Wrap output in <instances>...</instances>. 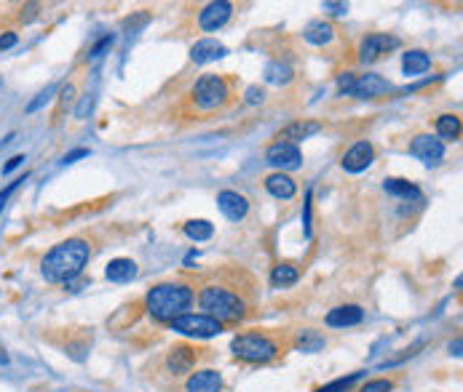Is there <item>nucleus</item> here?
<instances>
[{
  "instance_id": "f257e3e1",
  "label": "nucleus",
  "mask_w": 463,
  "mask_h": 392,
  "mask_svg": "<svg viewBox=\"0 0 463 392\" xmlns=\"http://www.w3.org/2000/svg\"><path fill=\"white\" fill-rule=\"evenodd\" d=\"M88 259H91V246L84 238L62 240L59 246H54L43 256L40 273L49 283H73L75 278L84 273Z\"/></svg>"
},
{
  "instance_id": "f03ea898",
  "label": "nucleus",
  "mask_w": 463,
  "mask_h": 392,
  "mask_svg": "<svg viewBox=\"0 0 463 392\" xmlns=\"http://www.w3.org/2000/svg\"><path fill=\"white\" fill-rule=\"evenodd\" d=\"M198 304L204 309V315L225 326V323L244 321L246 309H249V297L244 291H233V285L207 283L198 291Z\"/></svg>"
},
{
  "instance_id": "7ed1b4c3",
  "label": "nucleus",
  "mask_w": 463,
  "mask_h": 392,
  "mask_svg": "<svg viewBox=\"0 0 463 392\" xmlns=\"http://www.w3.org/2000/svg\"><path fill=\"white\" fill-rule=\"evenodd\" d=\"M193 288L185 283H174V280H166V283L153 285L145 297V307L150 312V318L156 323H166L169 326L174 318L185 315V309H190L193 304Z\"/></svg>"
},
{
  "instance_id": "20e7f679",
  "label": "nucleus",
  "mask_w": 463,
  "mask_h": 392,
  "mask_svg": "<svg viewBox=\"0 0 463 392\" xmlns=\"http://www.w3.org/2000/svg\"><path fill=\"white\" fill-rule=\"evenodd\" d=\"M231 350L244 363H270L281 355V345L265 331H246L233 336Z\"/></svg>"
},
{
  "instance_id": "39448f33",
  "label": "nucleus",
  "mask_w": 463,
  "mask_h": 392,
  "mask_svg": "<svg viewBox=\"0 0 463 392\" xmlns=\"http://www.w3.org/2000/svg\"><path fill=\"white\" fill-rule=\"evenodd\" d=\"M231 99V85L222 75H204L198 78L193 85V105L201 112H212L219 109Z\"/></svg>"
},
{
  "instance_id": "423d86ee",
  "label": "nucleus",
  "mask_w": 463,
  "mask_h": 392,
  "mask_svg": "<svg viewBox=\"0 0 463 392\" xmlns=\"http://www.w3.org/2000/svg\"><path fill=\"white\" fill-rule=\"evenodd\" d=\"M201 352H204V350H198L195 345L180 342V345L169 347V350L164 352L161 366H164V371H166L169 379H183V376H188V374L195 369V363L201 360Z\"/></svg>"
},
{
  "instance_id": "0eeeda50",
  "label": "nucleus",
  "mask_w": 463,
  "mask_h": 392,
  "mask_svg": "<svg viewBox=\"0 0 463 392\" xmlns=\"http://www.w3.org/2000/svg\"><path fill=\"white\" fill-rule=\"evenodd\" d=\"M171 331L183 333V336H190V339H212V336H217L222 333V323L215 321V318H209L204 312H185L180 318H174L169 323Z\"/></svg>"
},
{
  "instance_id": "6e6552de",
  "label": "nucleus",
  "mask_w": 463,
  "mask_h": 392,
  "mask_svg": "<svg viewBox=\"0 0 463 392\" xmlns=\"http://www.w3.org/2000/svg\"><path fill=\"white\" fill-rule=\"evenodd\" d=\"M265 160H268L276 171L284 174V171H295V168L303 166V153H300V147H297V144L273 142L268 147V153H265Z\"/></svg>"
},
{
  "instance_id": "1a4fd4ad",
  "label": "nucleus",
  "mask_w": 463,
  "mask_h": 392,
  "mask_svg": "<svg viewBox=\"0 0 463 392\" xmlns=\"http://www.w3.org/2000/svg\"><path fill=\"white\" fill-rule=\"evenodd\" d=\"M410 155H415L426 166H439L445 160V142H439L431 133H421L410 142Z\"/></svg>"
},
{
  "instance_id": "9d476101",
  "label": "nucleus",
  "mask_w": 463,
  "mask_h": 392,
  "mask_svg": "<svg viewBox=\"0 0 463 392\" xmlns=\"http://www.w3.org/2000/svg\"><path fill=\"white\" fill-rule=\"evenodd\" d=\"M399 37L396 35H386V32H372V35H367L362 40V46H359V59L370 64V61L380 59L383 54H389L394 48H399Z\"/></svg>"
},
{
  "instance_id": "9b49d317",
  "label": "nucleus",
  "mask_w": 463,
  "mask_h": 392,
  "mask_svg": "<svg viewBox=\"0 0 463 392\" xmlns=\"http://www.w3.org/2000/svg\"><path fill=\"white\" fill-rule=\"evenodd\" d=\"M231 13H233V6L228 0H215V3H209L207 8L198 13V27L204 32H217L219 27L228 24Z\"/></svg>"
},
{
  "instance_id": "f8f14e48",
  "label": "nucleus",
  "mask_w": 463,
  "mask_h": 392,
  "mask_svg": "<svg viewBox=\"0 0 463 392\" xmlns=\"http://www.w3.org/2000/svg\"><path fill=\"white\" fill-rule=\"evenodd\" d=\"M391 88H394V85H391L383 75L367 72L362 78H356L354 85H351V91H348V96H356V99H375V96L389 94Z\"/></svg>"
},
{
  "instance_id": "ddd939ff",
  "label": "nucleus",
  "mask_w": 463,
  "mask_h": 392,
  "mask_svg": "<svg viewBox=\"0 0 463 392\" xmlns=\"http://www.w3.org/2000/svg\"><path fill=\"white\" fill-rule=\"evenodd\" d=\"M372 160H375V147L370 142H356L348 153L343 155L341 166L348 174H362V171L372 166Z\"/></svg>"
},
{
  "instance_id": "4468645a",
  "label": "nucleus",
  "mask_w": 463,
  "mask_h": 392,
  "mask_svg": "<svg viewBox=\"0 0 463 392\" xmlns=\"http://www.w3.org/2000/svg\"><path fill=\"white\" fill-rule=\"evenodd\" d=\"M225 381H222V374L215 369H201L195 374H188L185 379V392H222Z\"/></svg>"
},
{
  "instance_id": "2eb2a0df",
  "label": "nucleus",
  "mask_w": 463,
  "mask_h": 392,
  "mask_svg": "<svg viewBox=\"0 0 463 392\" xmlns=\"http://www.w3.org/2000/svg\"><path fill=\"white\" fill-rule=\"evenodd\" d=\"M217 206H219V211L228 216L231 222H241V219L249 214V203H246V198L244 195H239V192H233V190L219 192Z\"/></svg>"
},
{
  "instance_id": "dca6fc26",
  "label": "nucleus",
  "mask_w": 463,
  "mask_h": 392,
  "mask_svg": "<svg viewBox=\"0 0 463 392\" xmlns=\"http://www.w3.org/2000/svg\"><path fill=\"white\" fill-rule=\"evenodd\" d=\"M324 321H327V326H332V328L359 326V323L365 321V309L359 307V304H341V307L329 309Z\"/></svg>"
},
{
  "instance_id": "f3484780",
  "label": "nucleus",
  "mask_w": 463,
  "mask_h": 392,
  "mask_svg": "<svg viewBox=\"0 0 463 392\" xmlns=\"http://www.w3.org/2000/svg\"><path fill=\"white\" fill-rule=\"evenodd\" d=\"M319 131H321V123H319V120H295V123H290L287 129L281 131L276 142L297 144V142L311 139V136H316Z\"/></svg>"
},
{
  "instance_id": "a211bd4d",
  "label": "nucleus",
  "mask_w": 463,
  "mask_h": 392,
  "mask_svg": "<svg viewBox=\"0 0 463 392\" xmlns=\"http://www.w3.org/2000/svg\"><path fill=\"white\" fill-rule=\"evenodd\" d=\"M228 54V48L222 46L215 37H204V40H195L193 48H190V59L195 64H209V61H217Z\"/></svg>"
},
{
  "instance_id": "6ab92c4d",
  "label": "nucleus",
  "mask_w": 463,
  "mask_h": 392,
  "mask_svg": "<svg viewBox=\"0 0 463 392\" xmlns=\"http://www.w3.org/2000/svg\"><path fill=\"white\" fill-rule=\"evenodd\" d=\"M383 190L389 192V195H394V198H402V201L423 203V192H421V187L413 184V182H407V179H396V177L386 179V182H383Z\"/></svg>"
},
{
  "instance_id": "aec40b11",
  "label": "nucleus",
  "mask_w": 463,
  "mask_h": 392,
  "mask_svg": "<svg viewBox=\"0 0 463 392\" xmlns=\"http://www.w3.org/2000/svg\"><path fill=\"white\" fill-rule=\"evenodd\" d=\"M265 190H268L273 198H279V201H290V198H295V192H297V184H295V179L290 177V174L276 171V174H270V177L265 179Z\"/></svg>"
},
{
  "instance_id": "412c9836",
  "label": "nucleus",
  "mask_w": 463,
  "mask_h": 392,
  "mask_svg": "<svg viewBox=\"0 0 463 392\" xmlns=\"http://www.w3.org/2000/svg\"><path fill=\"white\" fill-rule=\"evenodd\" d=\"M105 278L113 280V283H129V280H135L137 278V261L132 259H113L105 267Z\"/></svg>"
},
{
  "instance_id": "4be33fe9",
  "label": "nucleus",
  "mask_w": 463,
  "mask_h": 392,
  "mask_svg": "<svg viewBox=\"0 0 463 392\" xmlns=\"http://www.w3.org/2000/svg\"><path fill=\"white\" fill-rule=\"evenodd\" d=\"M303 37L311 43V46H327L329 40L335 37V27L324 19H319V22H311L308 27L303 30Z\"/></svg>"
},
{
  "instance_id": "5701e85b",
  "label": "nucleus",
  "mask_w": 463,
  "mask_h": 392,
  "mask_svg": "<svg viewBox=\"0 0 463 392\" xmlns=\"http://www.w3.org/2000/svg\"><path fill=\"white\" fill-rule=\"evenodd\" d=\"M402 67H404V75H423L431 67V57H428L426 51H421V48H413V51L404 54Z\"/></svg>"
},
{
  "instance_id": "b1692460",
  "label": "nucleus",
  "mask_w": 463,
  "mask_h": 392,
  "mask_svg": "<svg viewBox=\"0 0 463 392\" xmlns=\"http://www.w3.org/2000/svg\"><path fill=\"white\" fill-rule=\"evenodd\" d=\"M300 280V270L292 264H276L273 273H270V285L273 288H290Z\"/></svg>"
},
{
  "instance_id": "393cba45",
  "label": "nucleus",
  "mask_w": 463,
  "mask_h": 392,
  "mask_svg": "<svg viewBox=\"0 0 463 392\" xmlns=\"http://www.w3.org/2000/svg\"><path fill=\"white\" fill-rule=\"evenodd\" d=\"M324 345H327V339L319 331H311V328H305V331L295 336V347L300 352H319V350H324Z\"/></svg>"
},
{
  "instance_id": "a878e982",
  "label": "nucleus",
  "mask_w": 463,
  "mask_h": 392,
  "mask_svg": "<svg viewBox=\"0 0 463 392\" xmlns=\"http://www.w3.org/2000/svg\"><path fill=\"white\" fill-rule=\"evenodd\" d=\"M437 133L442 139H447V142H455V139L461 136V118H458V115H439ZM442 139H439V142H442Z\"/></svg>"
},
{
  "instance_id": "bb28decb",
  "label": "nucleus",
  "mask_w": 463,
  "mask_h": 392,
  "mask_svg": "<svg viewBox=\"0 0 463 392\" xmlns=\"http://www.w3.org/2000/svg\"><path fill=\"white\" fill-rule=\"evenodd\" d=\"M185 235L190 240H195V243H204V240H209L215 235V225L207 222V219H193V222L185 225Z\"/></svg>"
},
{
  "instance_id": "cd10ccee",
  "label": "nucleus",
  "mask_w": 463,
  "mask_h": 392,
  "mask_svg": "<svg viewBox=\"0 0 463 392\" xmlns=\"http://www.w3.org/2000/svg\"><path fill=\"white\" fill-rule=\"evenodd\" d=\"M265 81L273 85H287L292 81V70L287 64H281V61H270L265 67Z\"/></svg>"
},
{
  "instance_id": "c85d7f7f",
  "label": "nucleus",
  "mask_w": 463,
  "mask_h": 392,
  "mask_svg": "<svg viewBox=\"0 0 463 392\" xmlns=\"http://www.w3.org/2000/svg\"><path fill=\"white\" fill-rule=\"evenodd\" d=\"M356 379H362V374H351V376H343V379L329 381V384H324V387H319V390H314V392H348L351 387H354Z\"/></svg>"
},
{
  "instance_id": "c756f323",
  "label": "nucleus",
  "mask_w": 463,
  "mask_h": 392,
  "mask_svg": "<svg viewBox=\"0 0 463 392\" xmlns=\"http://www.w3.org/2000/svg\"><path fill=\"white\" fill-rule=\"evenodd\" d=\"M54 91H57V85H49V88H46V91H40V94H38L35 99H33V102H30V105H27V115H33V112H38V109L43 107V105H46V102H49L51 96H54Z\"/></svg>"
},
{
  "instance_id": "7c9ffc66",
  "label": "nucleus",
  "mask_w": 463,
  "mask_h": 392,
  "mask_svg": "<svg viewBox=\"0 0 463 392\" xmlns=\"http://www.w3.org/2000/svg\"><path fill=\"white\" fill-rule=\"evenodd\" d=\"M362 392H394V381L372 379V381H367L365 387H362Z\"/></svg>"
},
{
  "instance_id": "2f4dec72",
  "label": "nucleus",
  "mask_w": 463,
  "mask_h": 392,
  "mask_svg": "<svg viewBox=\"0 0 463 392\" xmlns=\"http://www.w3.org/2000/svg\"><path fill=\"white\" fill-rule=\"evenodd\" d=\"M110 46H113V35H105V37H102V40L97 43V46L88 51V57H91V59H99V57H102V54H105V51H108Z\"/></svg>"
},
{
  "instance_id": "473e14b6",
  "label": "nucleus",
  "mask_w": 463,
  "mask_h": 392,
  "mask_svg": "<svg viewBox=\"0 0 463 392\" xmlns=\"http://www.w3.org/2000/svg\"><path fill=\"white\" fill-rule=\"evenodd\" d=\"M354 81H356V75H354V72H343L341 78H338V91H341V94L348 96V91H351V85H354Z\"/></svg>"
},
{
  "instance_id": "72a5a7b5",
  "label": "nucleus",
  "mask_w": 463,
  "mask_h": 392,
  "mask_svg": "<svg viewBox=\"0 0 463 392\" xmlns=\"http://www.w3.org/2000/svg\"><path fill=\"white\" fill-rule=\"evenodd\" d=\"M321 8L327 13H332V16H345L348 13V3H321Z\"/></svg>"
},
{
  "instance_id": "f704fd0d",
  "label": "nucleus",
  "mask_w": 463,
  "mask_h": 392,
  "mask_svg": "<svg viewBox=\"0 0 463 392\" xmlns=\"http://www.w3.org/2000/svg\"><path fill=\"white\" fill-rule=\"evenodd\" d=\"M303 225H305V235L311 238V190L305 192V203H303Z\"/></svg>"
},
{
  "instance_id": "c9c22d12",
  "label": "nucleus",
  "mask_w": 463,
  "mask_h": 392,
  "mask_svg": "<svg viewBox=\"0 0 463 392\" xmlns=\"http://www.w3.org/2000/svg\"><path fill=\"white\" fill-rule=\"evenodd\" d=\"M263 99H265V91H263L260 85H249V88H246V102H249V105H257V102H263Z\"/></svg>"
},
{
  "instance_id": "e433bc0d",
  "label": "nucleus",
  "mask_w": 463,
  "mask_h": 392,
  "mask_svg": "<svg viewBox=\"0 0 463 392\" xmlns=\"http://www.w3.org/2000/svg\"><path fill=\"white\" fill-rule=\"evenodd\" d=\"M27 179V174L25 177H19V179H13L11 184H8V187H6V190H0V206H6V201H8V198H11V192L16 190V187H19V184H22V182H25Z\"/></svg>"
},
{
  "instance_id": "4c0bfd02",
  "label": "nucleus",
  "mask_w": 463,
  "mask_h": 392,
  "mask_svg": "<svg viewBox=\"0 0 463 392\" xmlns=\"http://www.w3.org/2000/svg\"><path fill=\"white\" fill-rule=\"evenodd\" d=\"M91 107H94V96L86 94L84 102H81V105H78V109H75V115H78V118H86V112H91Z\"/></svg>"
},
{
  "instance_id": "58836bf2",
  "label": "nucleus",
  "mask_w": 463,
  "mask_h": 392,
  "mask_svg": "<svg viewBox=\"0 0 463 392\" xmlns=\"http://www.w3.org/2000/svg\"><path fill=\"white\" fill-rule=\"evenodd\" d=\"M81 158H88V150H86V147H81V150H73V153H67L62 163L67 166V163H75V160H81Z\"/></svg>"
},
{
  "instance_id": "ea45409f",
  "label": "nucleus",
  "mask_w": 463,
  "mask_h": 392,
  "mask_svg": "<svg viewBox=\"0 0 463 392\" xmlns=\"http://www.w3.org/2000/svg\"><path fill=\"white\" fill-rule=\"evenodd\" d=\"M25 160H27L25 155H13L11 160H8L6 166H3V174H11L13 168H19V166H22V163H25Z\"/></svg>"
},
{
  "instance_id": "a19ab883",
  "label": "nucleus",
  "mask_w": 463,
  "mask_h": 392,
  "mask_svg": "<svg viewBox=\"0 0 463 392\" xmlns=\"http://www.w3.org/2000/svg\"><path fill=\"white\" fill-rule=\"evenodd\" d=\"M16 46V32H6L0 35V51H8V48Z\"/></svg>"
},
{
  "instance_id": "79ce46f5",
  "label": "nucleus",
  "mask_w": 463,
  "mask_h": 392,
  "mask_svg": "<svg viewBox=\"0 0 463 392\" xmlns=\"http://www.w3.org/2000/svg\"><path fill=\"white\" fill-rule=\"evenodd\" d=\"M450 352H452L455 357L461 355V339H455V345H450Z\"/></svg>"
},
{
  "instance_id": "37998d69",
  "label": "nucleus",
  "mask_w": 463,
  "mask_h": 392,
  "mask_svg": "<svg viewBox=\"0 0 463 392\" xmlns=\"http://www.w3.org/2000/svg\"><path fill=\"white\" fill-rule=\"evenodd\" d=\"M0 366H8V355H6V350L0 347Z\"/></svg>"
},
{
  "instance_id": "c03bdc74",
  "label": "nucleus",
  "mask_w": 463,
  "mask_h": 392,
  "mask_svg": "<svg viewBox=\"0 0 463 392\" xmlns=\"http://www.w3.org/2000/svg\"><path fill=\"white\" fill-rule=\"evenodd\" d=\"M0 214H3V206H0Z\"/></svg>"
}]
</instances>
